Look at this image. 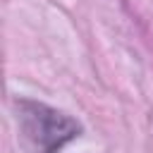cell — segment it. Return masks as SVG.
<instances>
[{"instance_id": "cell-1", "label": "cell", "mask_w": 153, "mask_h": 153, "mask_svg": "<svg viewBox=\"0 0 153 153\" xmlns=\"http://www.w3.org/2000/svg\"><path fill=\"white\" fill-rule=\"evenodd\" d=\"M17 112L22 134L36 153H57L81 131V124L76 120L38 100H17Z\"/></svg>"}]
</instances>
